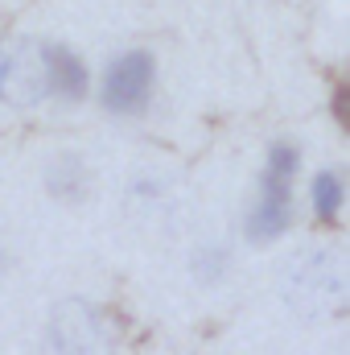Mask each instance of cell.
<instances>
[{"label": "cell", "mask_w": 350, "mask_h": 355, "mask_svg": "<svg viewBox=\"0 0 350 355\" xmlns=\"http://www.w3.org/2000/svg\"><path fill=\"white\" fill-rule=\"evenodd\" d=\"M46 50V79L50 91L62 99H83L87 95V67L79 62V54H71L66 46H42Z\"/></svg>", "instance_id": "6"}, {"label": "cell", "mask_w": 350, "mask_h": 355, "mask_svg": "<svg viewBox=\"0 0 350 355\" xmlns=\"http://www.w3.org/2000/svg\"><path fill=\"white\" fill-rule=\"evenodd\" d=\"M280 293L309 322L338 318L347 310V297H350L347 257L338 248H309V252L293 257L288 268L280 272Z\"/></svg>", "instance_id": "1"}, {"label": "cell", "mask_w": 350, "mask_h": 355, "mask_svg": "<svg viewBox=\"0 0 350 355\" xmlns=\"http://www.w3.org/2000/svg\"><path fill=\"white\" fill-rule=\"evenodd\" d=\"M50 95L46 50L37 42H4L0 46V103L33 107Z\"/></svg>", "instance_id": "3"}, {"label": "cell", "mask_w": 350, "mask_h": 355, "mask_svg": "<svg viewBox=\"0 0 350 355\" xmlns=\"http://www.w3.org/2000/svg\"><path fill=\"white\" fill-rule=\"evenodd\" d=\"M293 174H297V149L293 145H272L260 178V202L248 215V236L272 240V236L284 232L288 207H293Z\"/></svg>", "instance_id": "2"}, {"label": "cell", "mask_w": 350, "mask_h": 355, "mask_svg": "<svg viewBox=\"0 0 350 355\" xmlns=\"http://www.w3.org/2000/svg\"><path fill=\"white\" fill-rule=\"evenodd\" d=\"M342 198H347V186H342L338 170H326V174L313 178V207H317L322 219H334L342 211Z\"/></svg>", "instance_id": "7"}, {"label": "cell", "mask_w": 350, "mask_h": 355, "mask_svg": "<svg viewBox=\"0 0 350 355\" xmlns=\"http://www.w3.org/2000/svg\"><path fill=\"white\" fill-rule=\"evenodd\" d=\"M50 190L54 194H62V198H79L83 190H87V174H83V166L79 162H58L54 170H50Z\"/></svg>", "instance_id": "8"}, {"label": "cell", "mask_w": 350, "mask_h": 355, "mask_svg": "<svg viewBox=\"0 0 350 355\" xmlns=\"http://www.w3.org/2000/svg\"><path fill=\"white\" fill-rule=\"evenodd\" d=\"M99 322H95V314H91V306L83 302H66V306H58L54 310V318H50V347L58 355H91L99 347Z\"/></svg>", "instance_id": "5"}, {"label": "cell", "mask_w": 350, "mask_h": 355, "mask_svg": "<svg viewBox=\"0 0 350 355\" xmlns=\"http://www.w3.org/2000/svg\"><path fill=\"white\" fill-rule=\"evenodd\" d=\"M153 58L145 50H132L124 54L120 62H111L107 71V83H103V103L111 112H140L153 95Z\"/></svg>", "instance_id": "4"}]
</instances>
